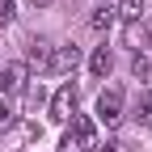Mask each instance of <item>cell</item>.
<instances>
[{
  "label": "cell",
  "instance_id": "13",
  "mask_svg": "<svg viewBox=\"0 0 152 152\" xmlns=\"http://www.w3.org/2000/svg\"><path fill=\"white\" fill-rule=\"evenodd\" d=\"M13 118H17L13 106H9V102H0V131H9V127H13Z\"/></svg>",
  "mask_w": 152,
  "mask_h": 152
},
{
  "label": "cell",
  "instance_id": "8",
  "mask_svg": "<svg viewBox=\"0 0 152 152\" xmlns=\"http://www.w3.org/2000/svg\"><path fill=\"white\" fill-rule=\"evenodd\" d=\"M114 17H123L127 26H135L144 17V0H118V9H114Z\"/></svg>",
  "mask_w": 152,
  "mask_h": 152
},
{
  "label": "cell",
  "instance_id": "10",
  "mask_svg": "<svg viewBox=\"0 0 152 152\" xmlns=\"http://www.w3.org/2000/svg\"><path fill=\"white\" fill-rule=\"evenodd\" d=\"M135 118H140V127L152 123V93H148V89L140 93V102H135Z\"/></svg>",
  "mask_w": 152,
  "mask_h": 152
},
{
  "label": "cell",
  "instance_id": "3",
  "mask_svg": "<svg viewBox=\"0 0 152 152\" xmlns=\"http://www.w3.org/2000/svg\"><path fill=\"white\" fill-rule=\"evenodd\" d=\"M76 64H80V47H76V42H64V47H55V51H51V64H47V72H55V76H68V72H76Z\"/></svg>",
  "mask_w": 152,
  "mask_h": 152
},
{
  "label": "cell",
  "instance_id": "11",
  "mask_svg": "<svg viewBox=\"0 0 152 152\" xmlns=\"http://www.w3.org/2000/svg\"><path fill=\"white\" fill-rule=\"evenodd\" d=\"M148 68H152V64H148V55H140V51L131 55V76H135V80H144V76H148Z\"/></svg>",
  "mask_w": 152,
  "mask_h": 152
},
{
  "label": "cell",
  "instance_id": "14",
  "mask_svg": "<svg viewBox=\"0 0 152 152\" xmlns=\"http://www.w3.org/2000/svg\"><path fill=\"white\" fill-rule=\"evenodd\" d=\"M97 152H131V148H127V144H123V140H106V144H102V148H97Z\"/></svg>",
  "mask_w": 152,
  "mask_h": 152
},
{
  "label": "cell",
  "instance_id": "4",
  "mask_svg": "<svg viewBox=\"0 0 152 152\" xmlns=\"http://www.w3.org/2000/svg\"><path fill=\"white\" fill-rule=\"evenodd\" d=\"M72 114H76V89L64 85V89H55V97H51V118L55 123H72Z\"/></svg>",
  "mask_w": 152,
  "mask_h": 152
},
{
  "label": "cell",
  "instance_id": "12",
  "mask_svg": "<svg viewBox=\"0 0 152 152\" xmlns=\"http://www.w3.org/2000/svg\"><path fill=\"white\" fill-rule=\"evenodd\" d=\"M13 17H17V4L13 0H0V26H9Z\"/></svg>",
  "mask_w": 152,
  "mask_h": 152
},
{
  "label": "cell",
  "instance_id": "16",
  "mask_svg": "<svg viewBox=\"0 0 152 152\" xmlns=\"http://www.w3.org/2000/svg\"><path fill=\"white\" fill-rule=\"evenodd\" d=\"M47 4H55V0H34V9H47Z\"/></svg>",
  "mask_w": 152,
  "mask_h": 152
},
{
  "label": "cell",
  "instance_id": "15",
  "mask_svg": "<svg viewBox=\"0 0 152 152\" xmlns=\"http://www.w3.org/2000/svg\"><path fill=\"white\" fill-rule=\"evenodd\" d=\"M140 38H148V42H152V17H144V34Z\"/></svg>",
  "mask_w": 152,
  "mask_h": 152
},
{
  "label": "cell",
  "instance_id": "6",
  "mask_svg": "<svg viewBox=\"0 0 152 152\" xmlns=\"http://www.w3.org/2000/svg\"><path fill=\"white\" fill-rule=\"evenodd\" d=\"M51 42H47V38H34V42H30V55H26V68H38V72H47V64H51Z\"/></svg>",
  "mask_w": 152,
  "mask_h": 152
},
{
  "label": "cell",
  "instance_id": "5",
  "mask_svg": "<svg viewBox=\"0 0 152 152\" xmlns=\"http://www.w3.org/2000/svg\"><path fill=\"white\" fill-rule=\"evenodd\" d=\"M0 85H4V93H21V89L30 85V68H26V64H4Z\"/></svg>",
  "mask_w": 152,
  "mask_h": 152
},
{
  "label": "cell",
  "instance_id": "2",
  "mask_svg": "<svg viewBox=\"0 0 152 152\" xmlns=\"http://www.w3.org/2000/svg\"><path fill=\"white\" fill-rule=\"evenodd\" d=\"M97 118L106 127H118L123 123V89H102L97 97Z\"/></svg>",
  "mask_w": 152,
  "mask_h": 152
},
{
  "label": "cell",
  "instance_id": "1",
  "mask_svg": "<svg viewBox=\"0 0 152 152\" xmlns=\"http://www.w3.org/2000/svg\"><path fill=\"white\" fill-rule=\"evenodd\" d=\"M89 148H97V127L85 114H72V127L64 131V148L59 152H89Z\"/></svg>",
  "mask_w": 152,
  "mask_h": 152
},
{
  "label": "cell",
  "instance_id": "9",
  "mask_svg": "<svg viewBox=\"0 0 152 152\" xmlns=\"http://www.w3.org/2000/svg\"><path fill=\"white\" fill-rule=\"evenodd\" d=\"M110 21H114V9L110 4H97L89 13V30H110Z\"/></svg>",
  "mask_w": 152,
  "mask_h": 152
},
{
  "label": "cell",
  "instance_id": "7",
  "mask_svg": "<svg viewBox=\"0 0 152 152\" xmlns=\"http://www.w3.org/2000/svg\"><path fill=\"white\" fill-rule=\"evenodd\" d=\"M110 68H114V55H110V47H97V51H93V59H89V72L102 80Z\"/></svg>",
  "mask_w": 152,
  "mask_h": 152
},
{
  "label": "cell",
  "instance_id": "17",
  "mask_svg": "<svg viewBox=\"0 0 152 152\" xmlns=\"http://www.w3.org/2000/svg\"><path fill=\"white\" fill-rule=\"evenodd\" d=\"M106 4H110V0H106Z\"/></svg>",
  "mask_w": 152,
  "mask_h": 152
}]
</instances>
